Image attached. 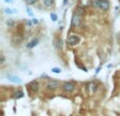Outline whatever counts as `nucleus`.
<instances>
[{"label":"nucleus","instance_id":"obj_10","mask_svg":"<svg viewBox=\"0 0 120 116\" xmlns=\"http://www.w3.org/2000/svg\"><path fill=\"white\" fill-rule=\"evenodd\" d=\"M23 96H24V94H23V92L21 91V90L15 91L14 93H13V98H14V99H19V98H22Z\"/></svg>","mask_w":120,"mask_h":116},{"label":"nucleus","instance_id":"obj_13","mask_svg":"<svg viewBox=\"0 0 120 116\" xmlns=\"http://www.w3.org/2000/svg\"><path fill=\"white\" fill-rule=\"evenodd\" d=\"M42 2L45 8H51L54 4V0H42Z\"/></svg>","mask_w":120,"mask_h":116},{"label":"nucleus","instance_id":"obj_2","mask_svg":"<svg viewBox=\"0 0 120 116\" xmlns=\"http://www.w3.org/2000/svg\"><path fill=\"white\" fill-rule=\"evenodd\" d=\"M75 88H76V83H75L74 81H65V82H63L61 85L62 91L65 92V93H71V92H73L75 90Z\"/></svg>","mask_w":120,"mask_h":116},{"label":"nucleus","instance_id":"obj_20","mask_svg":"<svg viewBox=\"0 0 120 116\" xmlns=\"http://www.w3.org/2000/svg\"><path fill=\"white\" fill-rule=\"evenodd\" d=\"M25 10H26V13L30 15V16H33V15H34V14H33V12L31 11V8H26Z\"/></svg>","mask_w":120,"mask_h":116},{"label":"nucleus","instance_id":"obj_9","mask_svg":"<svg viewBox=\"0 0 120 116\" xmlns=\"http://www.w3.org/2000/svg\"><path fill=\"white\" fill-rule=\"evenodd\" d=\"M38 42H39V39H38V38H34V39H32L31 41H30L29 43L26 44V48H27V49H33V48H35V46L38 44Z\"/></svg>","mask_w":120,"mask_h":116},{"label":"nucleus","instance_id":"obj_12","mask_svg":"<svg viewBox=\"0 0 120 116\" xmlns=\"http://www.w3.org/2000/svg\"><path fill=\"white\" fill-rule=\"evenodd\" d=\"M62 46H63V41H62V39H60V38H57V39L55 40V46H56L57 49H60V50H61Z\"/></svg>","mask_w":120,"mask_h":116},{"label":"nucleus","instance_id":"obj_3","mask_svg":"<svg viewBox=\"0 0 120 116\" xmlns=\"http://www.w3.org/2000/svg\"><path fill=\"white\" fill-rule=\"evenodd\" d=\"M79 42H80V37L78 35H76V34H71L68 37V39H66V43L71 46H77Z\"/></svg>","mask_w":120,"mask_h":116},{"label":"nucleus","instance_id":"obj_8","mask_svg":"<svg viewBox=\"0 0 120 116\" xmlns=\"http://www.w3.org/2000/svg\"><path fill=\"white\" fill-rule=\"evenodd\" d=\"M97 83L96 82H90L89 85H87V91H89L90 94H94L96 92V90H97Z\"/></svg>","mask_w":120,"mask_h":116},{"label":"nucleus","instance_id":"obj_16","mask_svg":"<svg viewBox=\"0 0 120 116\" xmlns=\"http://www.w3.org/2000/svg\"><path fill=\"white\" fill-rule=\"evenodd\" d=\"M14 24H15V21L13 19H8L6 20V25L8 27H14Z\"/></svg>","mask_w":120,"mask_h":116},{"label":"nucleus","instance_id":"obj_7","mask_svg":"<svg viewBox=\"0 0 120 116\" xmlns=\"http://www.w3.org/2000/svg\"><path fill=\"white\" fill-rule=\"evenodd\" d=\"M29 88H30V90H31L32 92H37L38 90H39V82H38L37 80H34V81H32L31 83L29 85Z\"/></svg>","mask_w":120,"mask_h":116},{"label":"nucleus","instance_id":"obj_22","mask_svg":"<svg viewBox=\"0 0 120 116\" xmlns=\"http://www.w3.org/2000/svg\"><path fill=\"white\" fill-rule=\"evenodd\" d=\"M4 2H6V3H13L14 0H4Z\"/></svg>","mask_w":120,"mask_h":116},{"label":"nucleus","instance_id":"obj_4","mask_svg":"<svg viewBox=\"0 0 120 116\" xmlns=\"http://www.w3.org/2000/svg\"><path fill=\"white\" fill-rule=\"evenodd\" d=\"M60 83L58 80H55V79H50V80L46 82L45 87L46 89L49 90V91H55V90H57L59 88Z\"/></svg>","mask_w":120,"mask_h":116},{"label":"nucleus","instance_id":"obj_18","mask_svg":"<svg viewBox=\"0 0 120 116\" xmlns=\"http://www.w3.org/2000/svg\"><path fill=\"white\" fill-rule=\"evenodd\" d=\"M24 2L29 5H32V4H35L37 2V0H24Z\"/></svg>","mask_w":120,"mask_h":116},{"label":"nucleus","instance_id":"obj_19","mask_svg":"<svg viewBox=\"0 0 120 116\" xmlns=\"http://www.w3.org/2000/svg\"><path fill=\"white\" fill-rule=\"evenodd\" d=\"M57 18H58V16H57L55 13H51V19H52L53 21H57Z\"/></svg>","mask_w":120,"mask_h":116},{"label":"nucleus","instance_id":"obj_21","mask_svg":"<svg viewBox=\"0 0 120 116\" xmlns=\"http://www.w3.org/2000/svg\"><path fill=\"white\" fill-rule=\"evenodd\" d=\"M4 61H5V58H4L3 54H1V64H3V63H4Z\"/></svg>","mask_w":120,"mask_h":116},{"label":"nucleus","instance_id":"obj_5","mask_svg":"<svg viewBox=\"0 0 120 116\" xmlns=\"http://www.w3.org/2000/svg\"><path fill=\"white\" fill-rule=\"evenodd\" d=\"M81 24V16L78 15L77 13H74L72 17V21H71V27H78Z\"/></svg>","mask_w":120,"mask_h":116},{"label":"nucleus","instance_id":"obj_11","mask_svg":"<svg viewBox=\"0 0 120 116\" xmlns=\"http://www.w3.org/2000/svg\"><path fill=\"white\" fill-rule=\"evenodd\" d=\"M4 13H5L6 15H14L17 13V10H15V8H4Z\"/></svg>","mask_w":120,"mask_h":116},{"label":"nucleus","instance_id":"obj_23","mask_svg":"<svg viewBox=\"0 0 120 116\" xmlns=\"http://www.w3.org/2000/svg\"><path fill=\"white\" fill-rule=\"evenodd\" d=\"M32 21H33V23H38V21L36 20V19H33V20H32Z\"/></svg>","mask_w":120,"mask_h":116},{"label":"nucleus","instance_id":"obj_17","mask_svg":"<svg viewBox=\"0 0 120 116\" xmlns=\"http://www.w3.org/2000/svg\"><path fill=\"white\" fill-rule=\"evenodd\" d=\"M52 72L55 73V74H60V73H61V69H60V68H53L52 69Z\"/></svg>","mask_w":120,"mask_h":116},{"label":"nucleus","instance_id":"obj_15","mask_svg":"<svg viewBox=\"0 0 120 116\" xmlns=\"http://www.w3.org/2000/svg\"><path fill=\"white\" fill-rule=\"evenodd\" d=\"M83 8H78L76 10V12H75V13H77L78 15L82 16V15L84 14V10H83Z\"/></svg>","mask_w":120,"mask_h":116},{"label":"nucleus","instance_id":"obj_14","mask_svg":"<svg viewBox=\"0 0 120 116\" xmlns=\"http://www.w3.org/2000/svg\"><path fill=\"white\" fill-rule=\"evenodd\" d=\"M90 5V0H80V6L81 8H86Z\"/></svg>","mask_w":120,"mask_h":116},{"label":"nucleus","instance_id":"obj_6","mask_svg":"<svg viewBox=\"0 0 120 116\" xmlns=\"http://www.w3.org/2000/svg\"><path fill=\"white\" fill-rule=\"evenodd\" d=\"M6 78H8L11 82L17 83V85H20V83L22 82V80H21L20 77H18L17 75H14V74H8L6 75Z\"/></svg>","mask_w":120,"mask_h":116},{"label":"nucleus","instance_id":"obj_1","mask_svg":"<svg viewBox=\"0 0 120 116\" xmlns=\"http://www.w3.org/2000/svg\"><path fill=\"white\" fill-rule=\"evenodd\" d=\"M93 3L97 8L102 10V11H108L111 5L109 0H94Z\"/></svg>","mask_w":120,"mask_h":116}]
</instances>
